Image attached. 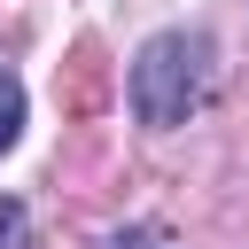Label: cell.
<instances>
[{"mask_svg":"<svg viewBox=\"0 0 249 249\" xmlns=\"http://www.w3.org/2000/svg\"><path fill=\"white\" fill-rule=\"evenodd\" d=\"M124 93H132V117H140V124H156V132L187 124V117L210 101V39H202V31H156V39L132 54Z\"/></svg>","mask_w":249,"mask_h":249,"instance_id":"obj_1","label":"cell"},{"mask_svg":"<svg viewBox=\"0 0 249 249\" xmlns=\"http://www.w3.org/2000/svg\"><path fill=\"white\" fill-rule=\"evenodd\" d=\"M117 249H171V241H163L156 226H132V233H117Z\"/></svg>","mask_w":249,"mask_h":249,"instance_id":"obj_5","label":"cell"},{"mask_svg":"<svg viewBox=\"0 0 249 249\" xmlns=\"http://www.w3.org/2000/svg\"><path fill=\"white\" fill-rule=\"evenodd\" d=\"M101 86H109V62H101V47L86 39L78 47V62H70V109L86 117V109H101Z\"/></svg>","mask_w":249,"mask_h":249,"instance_id":"obj_2","label":"cell"},{"mask_svg":"<svg viewBox=\"0 0 249 249\" xmlns=\"http://www.w3.org/2000/svg\"><path fill=\"white\" fill-rule=\"evenodd\" d=\"M16 132H23V86L0 70V156L16 148Z\"/></svg>","mask_w":249,"mask_h":249,"instance_id":"obj_3","label":"cell"},{"mask_svg":"<svg viewBox=\"0 0 249 249\" xmlns=\"http://www.w3.org/2000/svg\"><path fill=\"white\" fill-rule=\"evenodd\" d=\"M23 233H31L23 202H16V195H0V249H23Z\"/></svg>","mask_w":249,"mask_h":249,"instance_id":"obj_4","label":"cell"}]
</instances>
